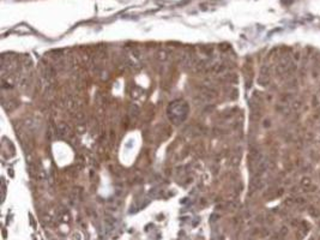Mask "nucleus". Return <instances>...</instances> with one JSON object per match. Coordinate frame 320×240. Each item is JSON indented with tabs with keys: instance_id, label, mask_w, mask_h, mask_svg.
Segmentation results:
<instances>
[{
	"instance_id": "2",
	"label": "nucleus",
	"mask_w": 320,
	"mask_h": 240,
	"mask_svg": "<svg viewBox=\"0 0 320 240\" xmlns=\"http://www.w3.org/2000/svg\"><path fill=\"white\" fill-rule=\"evenodd\" d=\"M157 58H158V60L164 61V60H167V58H168V53L164 52V50L158 52V53H157Z\"/></svg>"
},
{
	"instance_id": "1",
	"label": "nucleus",
	"mask_w": 320,
	"mask_h": 240,
	"mask_svg": "<svg viewBox=\"0 0 320 240\" xmlns=\"http://www.w3.org/2000/svg\"><path fill=\"white\" fill-rule=\"evenodd\" d=\"M28 84H29V81H28V78L27 77H22V78H19V81H18V85H19V88H22V89H25L27 86H28Z\"/></svg>"
}]
</instances>
